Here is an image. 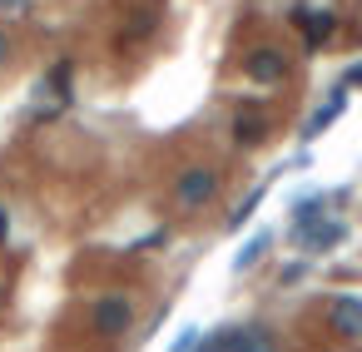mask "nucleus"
<instances>
[{
    "label": "nucleus",
    "mask_w": 362,
    "mask_h": 352,
    "mask_svg": "<svg viewBox=\"0 0 362 352\" xmlns=\"http://www.w3.org/2000/svg\"><path fill=\"white\" fill-rule=\"evenodd\" d=\"M258 204H263V189H253V194H248V199H243V204H238V209L228 213V228H243V223H248V218L258 213Z\"/></svg>",
    "instance_id": "9b49d317"
},
{
    "label": "nucleus",
    "mask_w": 362,
    "mask_h": 352,
    "mask_svg": "<svg viewBox=\"0 0 362 352\" xmlns=\"http://www.w3.org/2000/svg\"><path fill=\"white\" fill-rule=\"evenodd\" d=\"M174 194H179L184 209H199V204H209V199L218 194V174H214V169H189Z\"/></svg>",
    "instance_id": "7ed1b4c3"
},
{
    "label": "nucleus",
    "mask_w": 362,
    "mask_h": 352,
    "mask_svg": "<svg viewBox=\"0 0 362 352\" xmlns=\"http://www.w3.org/2000/svg\"><path fill=\"white\" fill-rule=\"evenodd\" d=\"M159 243H169V228H154V233H144L134 248H159Z\"/></svg>",
    "instance_id": "4468645a"
},
{
    "label": "nucleus",
    "mask_w": 362,
    "mask_h": 352,
    "mask_svg": "<svg viewBox=\"0 0 362 352\" xmlns=\"http://www.w3.org/2000/svg\"><path fill=\"white\" fill-rule=\"evenodd\" d=\"M293 20H298V30H303L308 50L327 45V40H332V30H337V20H332L327 11H293Z\"/></svg>",
    "instance_id": "0eeeda50"
},
{
    "label": "nucleus",
    "mask_w": 362,
    "mask_h": 352,
    "mask_svg": "<svg viewBox=\"0 0 362 352\" xmlns=\"http://www.w3.org/2000/svg\"><path fill=\"white\" fill-rule=\"evenodd\" d=\"M228 347H233V327H218V332L199 337V347H194V352H228Z\"/></svg>",
    "instance_id": "f8f14e48"
},
{
    "label": "nucleus",
    "mask_w": 362,
    "mask_h": 352,
    "mask_svg": "<svg viewBox=\"0 0 362 352\" xmlns=\"http://www.w3.org/2000/svg\"><path fill=\"white\" fill-rule=\"evenodd\" d=\"M0 65H6V35H0Z\"/></svg>",
    "instance_id": "f3484780"
},
{
    "label": "nucleus",
    "mask_w": 362,
    "mask_h": 352,
    "mask_svg": "<svg viewBox=\"0 0 362 352\" xmlns=\"http://www.w3.org/2000/svg\"><path fill=\"white\" fill-rule=\"evenodd\" d=\"M199 337H204V327H184V332L169 342V352H194V347H199Z\"/></svg>",
    "instance_id": "ddd939ff"
},
{
    "label": "nucleus",
    "mask_w": 362,
    "mask_h": 352,
    "mask_svg": "<svg viewBox=\"0 0 362 352\" xmlns=\"http://www.w3.org/2000/svg\"><path fill=\"white\" fill-rule=\"evenodd\" d=\"M129 303L124 298H100L95 303V327L105 332V337H119V332H129Z\"/></svg>",
    "instance_id": "423d86ee"
},
{
    "label": "nucleus",
    "mask_w": 362,
    "mask_h": 352,
    "mask_svg": "<svg viewBox=\"0 0 362 352\" xmlns=\"http://www.w3.org/2000/svg\"><path fill=\"white\" fill-rule=\"evenodd\" d=\"M342 110H347V90H332V95H327V100H322V105L313 110V119L303 124V144H313V139H317L322 129H332Z\"/></svg>",
    "instance_id": "39448f33"
},
{
    "label": "nucleus",
    "mask_w": 362,
    "mask_h": 352,
    "mask_svg": "<svg viewBox=\"0 0 362 352\" xmlns=\"http://www.w3.org/2000/svg\"><path fill=\"white\" fill-rule=\"evenodd\" d=\"M228 352H278V342H273V332L263 322H243V327H233V347Z\"/></svg>",
    "instance_id": "1a4fd4ad"
},
{
    "label": "nucleus",
    "mask_w": 362,
    "mask_h": 352,
    "mask_svg": "<svg viewBox=\"0 0 362 352\" xmlns=\"http://www.w3.org/2000/svg\"><path fill=\"white\" fill-rule=\"evenodd\" d=\"M283 70H288L283 50H248V55H243V75L258 80V85H278Z\"/></svg>",
    "instance_id": "20e7f679"
},
{
    "label": "nucleus",
    "mask_w": 362,
    "mask_h": 352,
    "mask_svg": "<svg viewBox=\"0 0 362 352\" xmlns=\"http://www.w3.org/2000/svg\"><path fill=\"white\" fill-rule=\"evenodd\" d=\"M327 312H332V322H337V332L342 337H362V298H332L327 303Z\"/></svg>",
    "instance_id": "6e6552de"
},
{
    "label": "nucleus",
    "mask_w": 362,
    "mask_h": 352,
    "mask_svg": "<svg viewBox=\"0 0 362 352\" xmlns=\"http://www.w3.org/2000/svg\"><path fill=\"white\" fill-rule=\"evenodd\" d=\"M347 238V223L342 218H317V223H303V228H288V243L303 248V253H327Z\"/></svg>",
    "instance_id": "f257e3e1"
},
{
    "label": "nucleus",
    "mask_w": 362,
    "mask_h": 352,
    "mask_svg": "<svg viewBox=\"0 0 362 352\" xmlns=\"http://www.w3.org/2000/svg\"><path fill=\"white\" fill-rule=\"evenodd\" d=\"M268 248H273V228H258L238 253H233V273H248V268H258L263 258H268Z\"/></svg>",
    "instance_id": "9d476101"
},
{
    "label": "nucleus",
    "mask_w": 362,
    "mask_h": 352,
    "mask_svg": "<svg viewBox=\"0 0 362 352\" xmlns=\"http://www.w3.org/2000/svg\"><path fill=\"white\" fill-rule=\"evenodd\" d=\"M342 85H347V90H362V60H357V65H347V75H342Z\"/></svg>",
    "instance_id": "2eb2a0df"
},
{
    "label": "nucleus",
    "mask_w": 362,
    "mask_h": 352,
    "mask_svg": "<svg viewBox=\"0 0 362 352\" xmlns=\"http://www.w3.org/2000/svg\"><path fill=\"white\" fill-rule=\"evenodd\" d=\"M342 194H347V189H337V194H322V189H308V194H298V199L288 204V228H303V223H317V218H327V209H332V204H342Z\"/></svg>",
    "instance_id": "f03ea898"
},
{
    "label": "nucleus",
    "mask_w": 362,
    "mask_h": 352,
    "mask_svg": "<svg viewBox=\"0 0 362 352\" xmlns=\"http://www.w3.org/2000/svg\"><path fill=\"white\" fill-rule=\"evenodd\" d=\"M6 233H11V218H6V209H0V243H6Z\"/></svg>",
    "instance_id": "dca6fc26"
}]
</instances>
